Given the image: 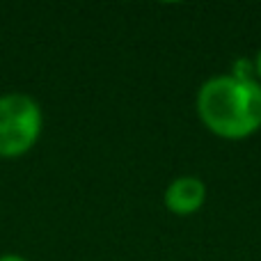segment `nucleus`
<instances>
[{
	"mask_svg": "<svg viewBox=\"0 0 261 261\" xmlns=\"http://www.w3.org/2000/svg\"><path fill=\"white\" fill-rule=\"evenodd\" d=\"M197 115L208 133L222 140L250 138L261 128V83L229 73L206 78L197 90Z\"/></svg>",
	"mask_w": 261,
	"mask_h": 261,
	"instance_id": "f257e3e1",
	"label": "nucleus"
},
{
	"mask_svg": "<svg viewBox=\"0 0 261 261\" xmlns=\"http://www.w3.org/2000/svg\"><path fill=\"white\" fill-rule=\"evenodd\" d=\"M41 106L23 92L0 96V158L25 156L41 138Z\"/></svg>",
	"mask_w": 261,
	"mask_h": 261,
	"instance_id": "f03ea898",
	"label": "nucleus"
},
{
	"mask_svg": "<svg viewBox=\"0 0 261 261\" xmlns=\"http://www.w3.org/2000/svg\"><path fill=\"white\" fill-rule=\"evenodd\" d=\"M206 202V184L199 176L184 174L167 184L163 193V204L174 216H193Z\"/></svg>",
	"mask_w": 261,
	"mask_h": 261,
	"instance_id": "7ed1b4c3",
	"label": "nucleus"
},
{
	"mask_svg": "<svg viewBox=\"0 0 261 261\" xmlns=\"http://www.w3.org/2000/svg\"><path fill=\"white\" fill-rule=\"evenodd\" d=\"M252 62H254V78H257V81L261 83V48H259V53L254 55Z\"/></svg>",
	"mask_w": 261,
	"mask_h": 261,
	"instance_id": "20e7f679",
	"label": "nucleus"
},
{
	"mask_svg": "<svg viewBox=\"0 0 261 261\" xmlns=\"http://www.w3.org/2000/svg\"><path fill=\"white\" fill-rule=\"evenodd\" d=\"M0 261H28V259H25V257H21V254L7 252V254H0Z\"/></svg>",
	"mask_w": 261,
	"mask_h": 261,
	"instance_id": "39448f33",
	"label": "nucleus"
}]
</instances>
